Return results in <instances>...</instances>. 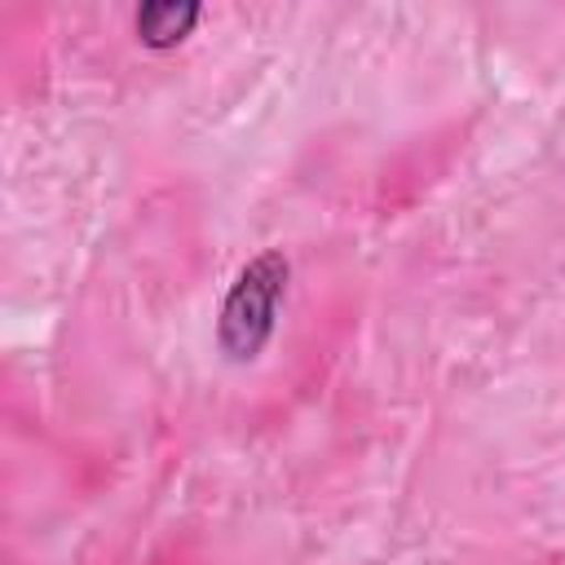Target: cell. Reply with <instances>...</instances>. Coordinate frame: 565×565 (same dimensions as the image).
Here are the masks:
<instances>
[{
    "label": "cell",
    "instance_id": "obj_1",
    "mask_svg": "<svg viewBox=\"0 0 565 565\" xmlns=\"http://www.w3.org/2000/svg\"><path fill=\"white\" fill-rule=\"evenodd\" d=\"M287 274H291L287 256L269 247V252L252 256L238 269V278L230 282L221 313H216V344L230 362H252L269 344L278 305L287 296Z\"/></svg>",
    "mask_w": 565,
    "mask_h": 565
},
{
    "label": "cell",
    "instance_id": "obj_2",
    "mask_svg": "<svg viewBox=\"0 0 565 565\" xmlns=\"http://www.w3.org/2000/svg\"><path fill=\"white\" fill-rule=\"evenodd\" d=\"M199 13L203 9L194 0H150L137 9V40L146 49H172L194 31Z\"/></svg>",
    "mask_w": 565,
    "mask_h": 565
}]
</instances>
